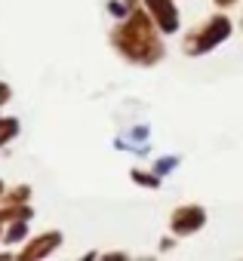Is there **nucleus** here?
<instances>
[{"label":"nucleus","mask_w":243,"mask_h":261,"mask_svg":"<svg viewBox=\"0 0 243 261\" xmlns=\"http://www.w3.org/2000/svg\"><path fill=\"white\" fill-rule=\"evenodd\" d=\"M148 7H151L154 16L160 19V28H163V31H176L179 19H176V10L169 7V0H148Z\"/></svg>","instance_id":"obj_1"},{"label":"nucleus","mask_w":243,"mask_h":261,"mask_svg":"<svg viewBox=\"0 0 243 261\" xmlns=\"http://www.w3.org/2000/svg\"><path fill=\"white\" fill-rule=\"evenodd\" d=\"M222 37H228V22H222V19H218V22L212 25V31H206V34H203V40H197V53L209 49V46H212V43H218Z\"/></svg>","instance_id":"obj_2"},{"label":"nucleus","mask_w":243,"mask_h":261,"mask_svg":"<svg viewBox=\"0 0 243 261\" xmlns=\"http://www.w3.org/2000/svg\"><path fill=\"white\" fill-rule=\"evenodd\" d=\"M200 221H203V212H200V209H185V212L176 215V227H179V230H194Z\"/></svg>","instance_id":"obj_3"}]
</instances>
